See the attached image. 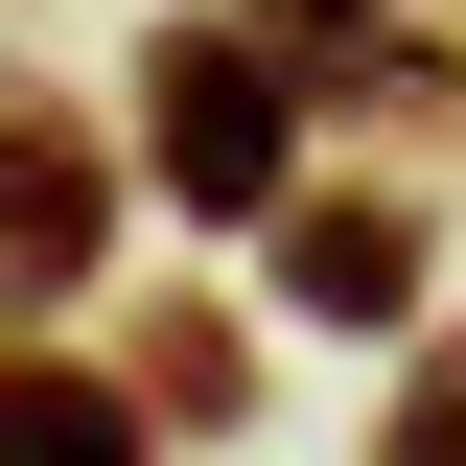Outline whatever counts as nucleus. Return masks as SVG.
Segmentation results:
<instances>
[{"label":"nucleus","mask_w":466,"mask_h":466,"mask_svg":"<svg viewBox=\"0 0 466 466\" xmlns=\"http://www.w3.org/2000/svg\"><path fill=\"white\" fill-rule=\"evenodd\" d=\"M116 140H140V187H164L187 233H280V187L327 164V70H303L257 0H187V24H140V70H116Z\"/></svg>","instance_id":"obj_1"},{"label":"nucleus","mask_w":466,"mask_h":466,"mask_svg":"<svg viewBox=\"0 0 466 466\" xmlns=\"http://www.w3.org/2000/svg\"><path fill=\"white\" fill-rule=\"evenodd\" d=\"M116 187H140V140H94L47 70H0V327L94 303V257H116Z\"/></svg>","instance_id":"obj_2"},{"label":"nucleus","mask_w":466,"mask_h":466,"mask_svg":"<svg viewBox=\"0 0 466 466\" xmlns=\"http://www.w3.org/2000/svg\"><path fill=\"white\" fill-rule=\"evenodd\" d=\"M420 303H443V210H420V187H327V164H303V187H280V327L397 350Z\"/></svg>","instance_id":"obj_3"},{"label":"nucleus","mask_w":466,"mask_h":466,"mask_svg":"<svg viewBox=\"0 0 466 466\" xmlns=\"http://www.w3.org/2000/svg\"><path fill=\"white\" fill-rule=\"evenodd\" d=\"M116 373H140V420H164V443H233V420H257V303H210V280L116 303Z\"/></svg>","instance_id":"obj_4"},{"label":"nucleus","mask_w":466,"mask_h":466,"mask_svg":"<svg viewBox=\"0 0 466 466\" xmlns=\"http://www.w3.org/2000/svg\"><path fill=\"white\" fill-rule=\"evenodd\" d=\"M0 466H164L116 350H0Z\"/></svg>","instance_id":"obj_5"},{"label":"nucleus","mask_w":466,"mask_h":466,"mask_svg":"<svg viewBox=\"0 0 466 466\" xmlns=\"http://www.w3.org/2000/svg\"><path fill=\"white\" fill-rule=\"evenodd\" d=\"M350 466H466V303H420L397 327V397H373V443Z\"/></svg>","instance_id":"obj_6"},{"label":"nucleus","mask_w":466,"mask_h":466,"mask_svg":"<svg viewBox=\"0 0 466 466\" xmlns=\"http://www.w3.org/2000/svg\"><path fill=\"white\" fill-rule=\"evenodd\" d=\"M257 24H280V47H303V70H350V47H397L420 0H257Z\"/></svg>","instance_id":"obj_7"}]
</instances>
